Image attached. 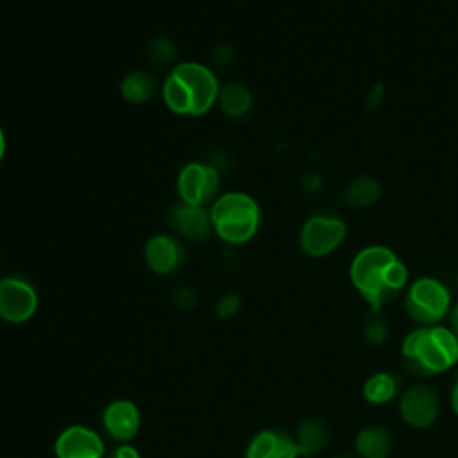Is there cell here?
Listing matches in <instances>:
<instances>
[{"mask_svg":"<svg viewBox=\"0 0 458 458\" xmlns=\"http://www.w3.org/2000/svg\"><path fill=\"white\" fill-rule=\"evenodd\" d=\"M213 233L227 243L249 242L259 227V206L243 191H225L209 206Z\"/></svg>","mask_w":458,"mask_h":458,"instance_id":"obj_2","label":"cell"},{"mask_svg":"<svg viewBox=\"0 0 458 458\" xmlns=\"http://www.w3.org/2000/svg\"><path fill=\"white\" fill-rule=\"evenodd\" d=\"M336 458H351V456H336Z\"/></svg>","mask_w":458,"mask_h":458,"instance_id":"obj_28","label":"cell"},{"mask_svg":"<svg viewBox=\"0 0 458 458\" xmlns=\"http://www.w3.org/2000/svg\"><path fill=\"white\" fill-rule=\"evenodd\" d=\"M181 202L199 208L211 206L220 195V174L215 166L200 161L186 163L177 175Z\"/></svg>","mask_w":458,"mask_h":458,"instance_id":"obj_6","label":"cell"},{"mask_svg":"<svg viewBox=\"0 0 458 458\" xmlns=\"http://www.w3.org/2000/svg\"><path fill=\"white\" fill-rule=\"evenodd\" d=\"M174 57V47L168 39L165 38H159V39H154L152 45H150V59L156 61L157 64H166L170 63Z\"/></svg>","mask_w":458,"mask_h":458,"instance_id":"obj_21","label":"cell"},{"mask_svg":"<svg viewBox=\"0 0 458 458\" xmlns=\"http://www.w3.org/2000/svg\"><path fill=\"white\" fill-rule=\"evenodd\" d=\"M399 410L406 424L424 429L437 420L440 413V397L428 385H411L403 392Z\"/></svg>","mask_w":458,"mask_h":458,"instance_id":"obj_9","label":"cell"},{"mask_svg":"<svg viewBox=\"0 0 458 458\" xmlns=\"http://www.w3.org/2000/svg\"><path fill=\"white\" fill-rule=\"evenodd\" d=\"M345 238V224L335 216L315 215L306 220L301 231V247L310 256H326L333 252Z\"/></svg>","mask_w":458,"mask_h":458,"instance_id":"obj_8","label":"cell"},{"mask_svg":"<svg viewBox=\"0 0 458 458\" xmlns=\"http://www.w3.org/2000/svg\"><path fill=\"white\" fill-rule=\"evenodd\" d=\"M399 392V377L392 372L372 374L363 385V395L370 404H386Z\"/></svg>","mask_w":458,"mask_h":458,"instance_id":"obj_18","label":"cell"},{"mask_svg":"<svg viewBox=\"0 0 458 458\" xmlns=\"http://www.w3.org/2000/svg\"><path fill=\"white\" fill-rule=\"evenodd\" d=\"M293 438H295L301 456H313L327 445L331 433H329V428L322 420L310 419V420H304L297 428Z\"/></svg>","mask_w":458,"mask_h":458,"instance_id":"obj_16","label":"cell"},{"mask_svg":"<svg viewBox=\"0 0 458 458\" xmlns=\"http://www.w3.org/2000/svg\"><path fill=\"white\" fill-rule=\"evenodd\" d=\"M451 306L449 290L433 277L417 279L406 295L408 315L424 326L440 322Z\"/></svg>","mask_w":458,"mask_h":458,"instance_id":"obj_5","label":"cell"},{"mask_svg":"<svg viewBox=\"0 0 458 458\" xmlns=\"http://www.w3.org/2000/svg\"><path fill=\"white\" fill-rule=\"evenodd\" d=\"M120 91L125 100L132 104H143L156 93V79L145 70H136L125 75Z\"/></svg>","mask_w":458,"mask_h":458,"instance_id":"obj_19","label":"cell"},{"mask_svg":"<svg viewBox=\"0 0 458 458\" xmlns=\"http://www.w3.org/2000/svg\"><path fill=\"white\" fill-rule=\"evenodd\" d=\"M216 104L227 116L240 118L245 113H249L252 106V95L249 88L243 86L242 82H227L220 88Z\"/></svg>","mask_w":458,"mask_h":458,"instance_id":"obj_17","label":"cell"},{"mask_svg":"<svg viewBox=\"0 0 458 458\" xmlns=\"http://www.w3.org/2000/svg\"><path fill=\"white\" fill-rule=\"evenodd\" d=\"M170 224L181 236L200 242L209 236L213 231L211 218H209V208H199L190 204H175L170 209Z\"/></svg>","mask_w":458,"mask_h":458,"instance_id":"obj_14","label":"cell"},{"mask_svg":"<svg viewBox=\"0 0 458 458\" xmlns=\"http://www.w3.org/2000/svg\"><path fill=\"white\" fill-rule=\"evenodd\" d=\"M5 148H7V141H5V134H4V131H2V127H0V161H2L4 156H5Z\"/></svg>","mask_w":458,"mask_h":458,"instance_id":"obj_27","label":"cell"},{"mask_svg":"<svg viewBox=\"0 0 458 458\" xmlns=\"http://www.w3.org/2000/svg\"><path fill=\"white\" fill-rule=\"evenodd\" d=\"M451 331L458 338V304H454V308L451 310Z\"/></svg>","mask_w":458,"mask_h":458,"instance_id":"obj_25","label":"cell"},{"mask_svg":"<svg viewBox=\"0 0 458 458\" xmlns=\"http://www.w3.org/2000/svg\"><path fill=\"white\" fill-rule=\"evenodd\" d=\"M451 406H453L454 413L458 415V377H456V381L453 385V390H451Z\"/></svg>","mask_w":458,"mask_h":458,"instance_id":"obj_26","label":"cell"},{"mask_svg":"<svg viewBox=\"0 0 458 458\" xmlns=\"http://www.w3.org/2000/svg\"><path fill=\"white\" fill-rule=\"evenodd\" d=\"M145 263L159 276L174 274L184 261L182 243L172 234H156L145 245Z\"/></svg>","mask_w":458,"mask_h":458,"instance_id":"obj_11","label":"cell"},{"mask_svg":"<svg viewBox=\"0 0 458 458\" xmlns=\"http://www.w3.org/2000/svg\"><path fill=\"white\" fill-rule=\"evenodd\" d=\"M170 73L182 84L191 104V116H200L216 104L220 84L206 64L184 61L175 64Z\"/></svg>","mask_w":458,"mask_h":458,"instance_id":"obj_4","label":"cell"},{"mask_svg":"<svg viewBox=\"0 0 458 458\" xmlns=\"http://www.w3.org/2000/svg\"><path fill=\"white\" fill-rule=\"evenodd\" d=\"M299 449L293 435L270 428L252 437L247 445L245 458H297Z\"/></svg>","mask_w":458,"mask_h":458,"instance_id":"obj_13","label":"cell"},{"mask_svg":"<svg viewBox=\"0 0 458 458\" xmlns=\"http://www.w3.org/2000/svg\"><path fill=\"white\" fill-rule=\"evenodd\" d=\"M38 310L36 288L20 276L0 279V318L11 324L29 320Z\"/></svg>","mask_w":458,"mask_h":458,"instance_id":"obj_7","label":"cell"},{"mask_svg":"<svg viewBox=\"0 0 458 458\" xmlns=\"http://www.w3.org/2000/svg\"><path fill=\"white\" fill-rule=\"evenodd\" d=\"M240 308V299L236 293H227L218 299L216 302V313L220 317H233Z\"/></svg>","mask_w":458,"mask_h":458,"instance_id":"obj_22","label":"cell"},{"mask_svg":"<svg viewBox=\"0 0 458 458\" xmlns=\"http://www.w3.org/2000/svg\"><path fill=\"white\" fill-rule=\"evenodd\" d=\"M395 259L390 249L374 245L358 252L351 263V281L374 311L395 295L388 286V268Z\"/></svg>","mask_w":458,"mask_h":458,"instance_id":"obj_3","label":"cell"},{"mask_svg":"<svg viewBox=\"0 0 458 458\" xmlns=\"http://www.w3.org/2000/svg\"><path fill=\"white\" fill-rule=\"evenodd\" d=\"M354 442L361 458H386L392 449V435L385 426L363 428Z\"/></svg>","mask_w":458,"mask_h":458,"instance_id":"obj_15","label":"cell"},{"mask_svg":"<svg viewBox=\"0 0 458 458\" xmlns=\"http://www.w3.org/2000/svg\"><path fill=\"white\" fill-rule=\"evenodd\" d=\"M365 331H367L369 342H372L374 345H381L386 338V327L379 320H370Z\"/></svg>","mask_w":458,"mask_h":458,"instance_id":"obj_23","label":"cell"},{"mask_svg":"<svg viewBox=\"0 0 458 458\" xmlns=\"http://www.w3.org/2000/svg\"><path fill=\"white\" fill-rule=\"evenodd\" d=\"M345 197L352 206H370L379 197V186L372 177H360L349 184Z\"/></svg>","mask_w":458,"mask_h":458,"instance_id":"obj_20","label":"cell"},{"mask_svg":"<svg viewBox=\"0 0 458 458\" xmlns=\"http://www.w3.org/2000/svg\"><path fill=\"white\" fill-rule=\"evenodd\" d=\"M57 458H102L104 440L97 431L86 426H70L55 440Z\"/></svg>","mask_w":458,"mask_h":458,"instance_id":"obj_10","label":"cell"},{"mask_svg":"<svg viewBox=\"0 0 458 458\" xmlns=\"http://www.w3.org/2000/svg\"><path fill=\"white\" fill-rule=\"evenodd\" d=\"M104 429L118 442H129L140 429V410L129 399H116L104 410Z\"/></svg>","mask_w":458,"mask_h":458,"instance_id":"obj_12","label":"cell"},{"mask_svg":"<svg viewBox=\"0 0 458 458\" xmlns=\"http://www.w3.org/2000/svg\"><path fill=\"white\" fill-rule=\"evenodd\" d=\"M111 458H140V453L131 444H122L113 451Z\"/></svg>","mask_w":458,"mask_h":458,"instance_id":"obj_24","label":"cell"},{"mask_svg":"<svg viewBox=\"0 0 458 458\" xmlns=\"http://www.w3.org/2000/svg\"><path fill=\"white\" fill-rule=\"evenodd\" d=\"M401 352L411 372L431 376L458 363V338L444 326H424L404 338Z\"/></svg>","mask_w":458,"mask_h":458,"instance_id":"obj_1","label":"cell"}]
</instances>
